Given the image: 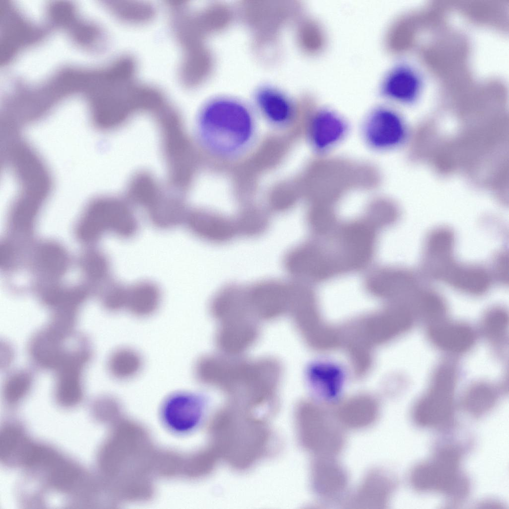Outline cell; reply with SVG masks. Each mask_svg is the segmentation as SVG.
Returning <instances> with one entry per match:
<instances>
[{"label": "cell", "instance_id": "obj_11", "mask_svg": "<svg viewBox=\"0 0 509 509\" xmlns=\"http://www.w3.org/2000/svg\"><path fill=\"white\" fill-rule=\"evenodd\" d=\"M196 238L215 245L229 243L239 237L235 218L204 211L187 214L184 224Z\"/></svg>", "mask_w": 509, "mask_h": 509}, {"label": "cell", "instance_id": "obj_12", "mask_svg": "<svg viewBox=\"0 0 509 509\" xmlns=\"http://www.w3.org/2000/svg\"><path fill=\"white\" fill-rule=\"evenodd\" d=\"M394 480L386 471L373 470L364 477L349 497L353 508L380 509L387 505L394 489Z\"/></svg>", "mask_w": 509, "mask_h": 509}, {"label": "cell", "instance_id": "obj_15", "mask_svg": "<svg viewBox=\"0 0 509 509\" xmlns=\"http://www.w3.org/2000/svg\"><path fill=\"white\" fill-rule=\"evenodd\" d=\"M312 479L316 493L328 500L341 497L347 486L346 472L333 457H317L312 466Z\"/></svg>", "mask_w": 509, "mask_h": 509}, {"label": "cell", "instance_id": "obj_8", "mask_svg": "<svg viewBox=\"0 0 509 509\" xmlns=\"http://www.w3.org/2000/svg\"><path fill=\"white\" fill-rule=\"evenodd\" d=\"M362 134L369 147L378 151H386L396 148L405 141L407 128L397 112L380 107L368 115L363 125Z\"/></svg>", "mask_w": 509, "mask_h": 509}, {"label": "cell", "instance_id": "obj_2", "mask_svg": "<svg viewBox=\"0 0 509 509\" xmlns=\"http://www.w3.org/2000/svg\"><path fill=\"white\" fill-rule=\"evenodd\" d=\"M380 232L364 215L338 224L332 235L349 274L362 271L370 264Z\"/></svg>", "mask_w": 509, "mask_h": 509}, {"label": "cell", "instance_id": "obj_17", "mask_svg": "<svg viewBox=\"0 0 509 509\" xmlns=\"http://www.w3.org/2000/svg\"><path fill=\"white\" fill-rule=\"evenodd\" d=\"M254 100L262 115L275 126H285L293 118V101L285 93L274 86L267 85L258 87L254 93Z\"/></svg>", "mask_w": 509, "mask_h": 509}, {"label": "cell", "instance_id": "obj_22", "mask_svg": "<svg viewBox=\"0 0 509 509\" xmlns=\"http://www.w3.org/2000/svg\"><path fill=\"white\" fill-rule=\"evenodd\" d=\"M378 415L377 406L373 404L358 402L342 406L335 416L342 426L358 429L370 425L375 421Z\"/></svg>", "mask_w": 509, "mask_h": 509}, {"label": "cell", "instance_id": "obj_25", "mask_svg": "<svg viewBox=\"0 0 509 509\" xmlns=\"http://www.w3.org/2000/svg\"><path fill=\"white\" fill-rule=\"evenodd\" d=\"M496 400V393L491 385L485 383L472 385L464 398V405L470 413L481 414L491 408Z\"/></svg>", "mask_w": 509, "mask_h": 509}, {"label": "cell", "instance_id": "obj_6", "mask_svg": "<svg viewBox=\"0 0 509 509\" xmlns=\"http://www.w3.org/2000/svg\"><path fill=\"white\" fill-rule=\"evenodd\" d=\"M458 452L452 448H445L429 462L415 469L412 482L421 490H436L460 493L466 489L464 481L458 479Z\"/></svg>", "mask_w": 509, "mask_h": 509}, {"label": "cell", "instance_id": "obj_29", "mask_svg": "<svg viewBox=\"0 0 509 509\" xmlns=\"http://www.w3.org/2000/svg\"><path fill=\"white\" fill-rule=\"evenodd\" d=\"M112 8L121 18L132 22L148 20L154 12L152 5L140 1H120L113 4Z\"/></svg>", "mask_w": 509, "mask_h": 509}, {"label": "cell", "instance_id": "obj_21", "mask_svg": "<svg viewBox=\"0 0 509 509\" xmlns=\"http://www.w3.org/2000/svg\"><path fill=\"white\" fill-rule=\"evenodd\" d=\"M143 360L136 350L122 347L113 351L107 361L110 375L119 380H128L136 377L141 371Z\"/></svg>", "mask_w": 509, "mask_h": 509}, {"label": "cell", "instance_id": "obj_7", "mask_svg": "<svg viewBox=\"0 0 509 509\" xmlns=\"http://www.w3.org/2000/svg\"><path fill=\"white\" fill-rule=\"evenodd\" d=\"M205 405L204 398L199 394L186 391L173 393L162 404L161 422L173 433H190L201 422Z\"/></svg>", "mask_w": 509, "mask_h": 509}, {"label": "cell", "instance_id": "obj_26", "mask_svg": "<svg viewBox=\"0 0 509 509\" xmlns=\"http://www.w3.org/2000/svg\"><path fill=\"white\" fill-rule=\"evenodd\" d=\"M33 380L32 373L27 370H19L10 373L3 385V395L6 402L13 405L22 400L30 391Z\"/></svg>", "mask_w": 509, "mask_h": 509}, {"label": "cell", "instance_id": "obj_5", "mask_svg": "<svg viewBox=\"0 0 509 509\" xmlns=\"http://www.w3.org/2000/svg\"><path fill=\"white\" fill-rule=\"evenodd\" d=\"M303 416L304 439L318 456L333 457L342 449L345 436L335 415L319 407L311 406Z\"/></svg>", "mask_w": 509, "mask_h": 509}, {"label": "cell", "instance_id": "obj_4", "mask_svg": "<svg viewBox=\"0 0 509 509\" xmlns=\"http://www.w3.org/2000/svg\"><path fill=\"white\" fill-rule=\"evenodd\" d=\"M91 357L84 339L68 348L56 372L55 394L58 403L65 407L78 404L84 396L83 373Z\"/></svg>", "mask_w": 509, "mask_h": 509}, {"label": "cell", "instance_id": "obj_1", "mask_svg": "<svg viewBox=\"0 0 509 509\" xmlns=\"http://www.w3.org/2000/svg\"><path fill=\"white\" fill-rule=\"evenodd\" d=\"M198 130L203 144L222 158L239 156L250 146L255 123L250 108L230 97H218L207 102L198 118Z\"/></svg>", "mask_w": 509, "mask_h": 509}, {"label": "cell", "instance_id": "obj_14", "mask_svg": "<svg viewBox=\"0 0 509 509\" xmlns=\"http://www.w3.org/2000/svg\"><path fill=\"white\" fill-rule=\"evenodd\" d=\"M428 336L436 347L454 354L468 351L476 340L475 333L469 325L445 319L429 325Z\"/></svg>", "mask_w": 509, "mask_h": 509}, {"label": "cell", "instance_id": "obj_10", "mask_svg": "<svg viewBox=\"0 0 509 509\" xmlns=\"http://www.w3.org/2000/svg\"><path fill=\"white\" fill-rule=\"evenodd\" d=\"M414 276L402 267L383 265L370 271L365 276L363 287L369 294L383 299L413 297L416 292Z\"/></svg>", "mask_w": 509, "mask_h": 509}, {"label": "cell", "instance_id": "obj_24", "mask_svg": "<svg viewBox=\"0 0 509 509\" xmlns=\"http://www.w3.org/2000/svg\"><path fill=\"white\" fill-rule=\"evenodd\" d=\"M509 318L501 308H494L485 313L481 323L482 331L492 343L503 344L508 334Z\"/></svg>", "mask_w": 509, "mask_h": 509}, {"label": "cell", "instance_id": "obj_30", "mask_svg": "<svg viewBox=\"0 0 509 509\" xmlns=\"http://www.w3.org/2000/svg\"><path fill=\"white\" fill-rule=\"evenodd\" d=\"M128 286L119 282L111 284L104 295L103 303L105 308L111 312L126 309Z\"/></svg>", "mask_w": 509, "mask_h": 509}, {"label": "cell", "instance_id": "obj_13", "mask_svg": "<svg viewBox=\"0 0 509 509\" xmlns=\"http://www.w3.org/2000/svg\"><path fill=\"white\" fill-rule=\"evenodd\" d=\"M347 130V124L342 117L331 110L322 109L311 116L308 137L313 148L323 153L341 141Z\"/></svg>", "mask_w": 509, "mask_h": 509}, {"label": "cell", "instance_id": "obj_9", "mask_svg": "<svg viewBox=\"0 0 509 509\" xmlns=\"http://www.w3.org/2000/svg\"><path fill=\"white\" fill-rule=\"evenodd\" d=\"M251 309L255 317L272 319L288 312L290 282L268 278L246 285Z\"/></svg>", "mask_w": 509, "mask_h": 509}, {"label": "cell", "instance_id": "obj_28", "mask_svg": "<svg viewBox=\"0 0 509 509\" xmlns=\"http://www.w3.org/2000/svg\"><path fill=\"white\" fill-rule=\"evenodd\" d=\"M306 223L314 237H323L331 233L339 222L333 211L324 207H315L308 212Z\"/></svg>", "mask_w": 509, "mask_h": 509}, {"label": "cell", "instance_id": "obj_31", "mask_svg": "<svg viewBox=\"0 0 509 509\" xmlns=\"http://www.w3.org/2000/svg\"><path fill=\"white\" fill-rule=\"evenodd\" d=\"M0 367L6 369L10 365L14 356V351L11 345L6 342L0 344Z\"/></svg>", "mask_w": 509, "mask_h": 509}, {"label": "cell", "instance_id": "obj_3", "mask_svg": "<svg viewBox=\"0 0 509 509\" xmlns=\"http://www.w3.org/2000/svg\"><path fill=\"white\" fill-rule=\"evenodd\" d=\"M457 373L449 363L441 364L434 372L429 387L418 401L414 416L418 424L437 426L447 423L452 416Z\"/></svg>", "mask_w": 509, "mask_h": 509}, {"label": "cell", "instance_id": "obj_19", "mask_svg": "<svg viewBox=\"0 0 509 509\" xmlns=\"http://www.w3.org/2000/svg\"><path fill=\"white\" fill-rule=\"evenodd\" d=\"M161 298V289L156 283L141 281L128 286L126 309L135 317H149L158 310Z\"/></svg>", "mask_w": 509, "mask_h": 509}, {"label": "cell", "instance_id": "obj_16", "mask_svg": "<svg viewBox=\"0 0 509 509\" xmlns=\"http://www.w3.org/2000/svg\"><path fill=\"white\" fill-rule=\"evenodd\" d=\"M66 340L47 326L37 332L28 345V352L33 363L40 368L55 370L67 350L65 346Z\"/></svg>", "mask_w": 509, "mask_h": 509}, {"label": "cell", "instance_id": "obj_23", "mask_svg": "<svg viewBox=\"0 0 509 509\" xmlns=\"http://www.w3.org/2000/svg\"><path fill=\"white\" fill-rule=\"evenodd\" d=\"M413 300L416 315L429 325L444 319L446 305L437 294L432 292H418Z\"/></svg>", "mask_w": 509, "mask_h": 509}, {"label": "cell", "instance_id": "obj_27", "mask_svg": "<svg viewBox=\"0 0 509 509\" xmlns=\"http://www.w3.org/2000/svg\"><path fill=\"white\" fill-rule=\"evenodd\" d=\"M239 237L255 238L264 234L269 228L268 216L254 211H244L235 218Z\"/></svg>", "mask_w": 509, "mask_h": 509}, {"label": "cell", "instance_id": "obj_20", "mask_svg": "<svg viewBox=\"0 0 509 509\" xmlns=\"http://www.w3.org/2000/svg\"><path fill=\"white\" fill-rule=\"evenodd\" d=\"M453 267L446 279L459 290L472 295L485 292L490 286V278L486 270L477 265Z\"/></svg>", "mask_w": 509, "mask_h": 509}, {"label": "cell", "instance_id": "obj_18", "mask_svg": "<svg viewBox=\"0 0 509 509\" xmlns=\"http://www.w3.org/2000/svg\"><path fill=\"white\" fill-rule=\"evenodd\" d=\"M422 87L418 73L406 65L394 68L385 78L381 91L385 97L404 103L414 102Z\"/></svg>", "mask_w": 509, "mask_h": 509}]
</instances>
